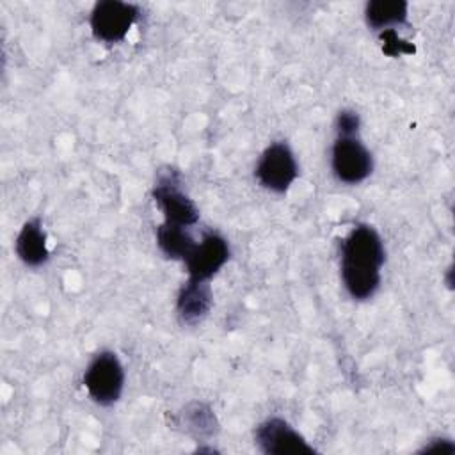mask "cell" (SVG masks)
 Instances as JSON below:
<instances>
[{
    "instance_id": "11",
    "label": "cell",
    "mask_w": 455,
    "mask_h": 455,
    "mask_svg": "<svg viewBox=\"0 0 455 455\" xmlns=\"http://www.w3.org/2000/svg\"><path fill=\"white\" fill-rule=\"evenodd\" d=\"M409 5L403 0H371L364 7L366 23L375 30H387L393 25H405Z\"/></svg>"
},
{
    "instance_id": "5",
    "label": "cell",
    "mask_w": 455,
    "mask_h": 455,
    "mask_svg": "<svg viewBox=\"0 0 455 455\" xmlns=\"http://www.w3.org/2000/svg\"><path fill=\"white\" fill-rule=\"evenodd\" d=\"M331 167L339 181L355 185L370 176L373 158L357 137H338L332 144Z\"/></svg>"
},
{
    "instance_id": "8",
    "label": "cell",
    "mask_w": 455,
    "mask_h": 455,
    "mask_svg": "<svg viewBox=\"0 0 455 455\" xmlns=\"http://www.w3.org/2000/svg\"><path fill=\"white\" fill-rule=\"evenodd\" d=\"M229 245L219 233H206L185 258L190 281L208 283L228 261Z\"/></svg>"
},
{
    "instance_id": "13",
    "label": "cell",
    "mask_w": 455,
    "mask_h": 455,
    "mask_svg": "<svg viewBox=\"0 0 455 455\" xmlns=\"http://www.w3.org/2000/svg\"><path fill=\"white\" fill-rule=\"evenodd\" d=\"M187 427L196 435H212L215 432V416L204 403H190L183 414Z\"/></svg>"
},
{
    "instance_id": "12",
    "label": "cell",
    "mask_w": 455,
    "mask_h": 455,
    "mask_svg": "<svg viewBox=\"0 0 455 455\" xmlns=\"http://www.w3.org/2000/svg\"><path fill=\"white\" fill-rule=\"evenodd\" d=\"M156 243L167 258L183 261L196 247V242L185 226L165 220L156 228Z\"/></svg>"
},
{
    "instance_id": "7",
    "label": "cell",
    "mask_w": 455,
    "mask_h": 455,
    "mask_svg": "<svg viewBox=\"0 0 455 455\" xmlns=\"http://www.w3.org/2000/svg\"><path fill=\"white\" fill-rule=\"evenodd\" d=\"M256 444L267 455H315V448L283 418H268L256 427Z\"/></svg>"
},
{
    "instance_id": "14",
    "label": "cell",
    "mask_w": 455,
    "mask_h": 455,
    "mask_svg": "<svg viewBox=\"0 0 455 455\" xmlns=\"http://www.w3.org/2000/svg\"><path fill=\"white\" fill-rule=\"evenodd\" d=\"M380 41H382V52L389 57H398L402 53H414V44L403 41L398 37L395 28H387L380 32Z\"/></svg>"
},
{
    "instance_id": "15",
    "label": "cell",
    "mask_w": 455,
    "mask_h": 455,
    "mask_svg": "<svg viewBox=\"0 0 455 455\" xmlns=\"http://www.w3.org/2000/svg\"><path fill=\"white\" fill-rule=\"evenodd\" d=\"M361 119L359 114L354 110H341L336 117V132L338 137H355L359 130Z\"/></svg>"
},
{
    "instance_id": "3",
    "label": "cell",
    "mask_w": 455,
    "mask_h": 455,
    "mask_svg": "<svg viewBox=\"0 0 455 455\" xmlns=\"http://www.w3.org/2000/svg\"><path fill=\"white\" fill-rule=\"evenodd\" d=\"M139 16V7L121 0H101L91 11V32L98 41L119 43Z\"/></svg>"
},
{
    "instance_id": "16",
    "label": "cell",
    "mask_w": 455,
    "mask_h": 455,
    "mask_svg": "<svg viewBox=\"0 0 455 455\" xmlns=\"http://www.w3.org/2000/svg\"><path fill=\"white\" fill-rule=\"evenodd\" d=\"M421 451L432 453V451H441V453H453L455 446L450 439H434L428 446H425Z\"/></svg>"
},
{
    "instance_id": "2",
    "label": "cell",
    "mask_w": 455,
    "mask_h": 455,
    "mask_svg": "<svg viewBox=\"0 0 455 455\" xmlns=\"http://www.w3.org/2000/svg\"><path fill=\"white\" fill-rule=\"evenodd\" d=\"M84 386L100 405L117 402L124 387V370L119 357L110 350L94 355L84 373Z\"/></svg>"
},
{
    "instance_id": "6",
    "label": "cell",
    "mask_w": 455,
    "mask_h": 455,
    "mask_svg": "<svg viewBox=\"0 0 455 455\" xmlns=\"http://www.w3.org/2000/svg\"><path fill=\"white\" fill-rule=\"evenodd\" d=\"M297 172L299 171L293 151L286 142L270 144L261 153L259 162L256 165L258 181L275 194H284L295 181Z\"/></svg>"
},
{
    "instance_id": "10",
    "label": "cell",
    "mask_w": 455,
    "mask_h": 455,
    "mask_svg": "<svg viewBox=\"0 0 455 455\" xmlns=\"http://www.w3.org/2000/svg\"><path fill=\"white\" fill-rule=\"evenodd\" d=\"M212 307V288L208 283L187 281L180 290L176 309L185 323H197Z\"/></svg>"
},
{
    "instance_id": "9",
    "label": "cell",
    "mask_w": 455,
    "mask_h": 455,
    "mask_svg": "<svg viewBox=\"0 0 455 455\" xmlns=\"http://www.w3.org/2000/svg\"><path fill=\"white\" fill-rule=\"evenodd\" d=\"M16 254L28 267H39L50 258L46 233L39 219H30L23 224L16 236Z\"/></svg>"
},
{
    "instance_id": "4",
    "label": "cell",
    "mask_w": 455,
    "mask_h": 455,
    "mask_svg": "<svg viewBox=\"0 0 455 455\" xmlns=\"http://www.w3.org/2000/svg\"><path fill=\"white\" fill-rule=\"evenodd\" d=\"M153 199L164 212L165 222L192 226L199 219V212L194 201L181 190L180 176L176 171L162 172L153 187Z\"/></svg>"
},
{
    "instance_id": "1",
    "label": "cell",
    "mask_w": 455,
    "mask_h": 455,
    "mask_svg": "<svg viewBox=\"0 0 455 455\" xmlns=\"http://www.w3.org/2000/svg\"><path fill=\"white\" fill-rule=\"evenodd\" d=\"M386 252L380 235L368 224H357L341 243V279L355 300L370 299L380 286Z\"/></svg>"
}]
</instances>
